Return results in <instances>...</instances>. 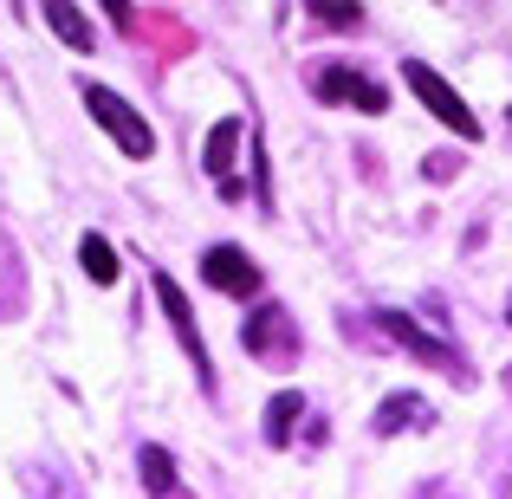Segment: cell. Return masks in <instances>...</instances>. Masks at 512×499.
<instances>
[{"label": "cell", "mask_w": 512, "mask_h": 499, "mask_svg": "<svg viewBox=\"0 0 512 499\" xmlns=\"http://www.w3.org/2000/svg\"><path fill=\"white\" fill-rule=\"evenodd\" d=\"M85 111L98 117V124H104V137H111L124 156H137V163H143V156L156 150V130L143 124V117H137V104H124L111 85H85Z\"/></svg>", "instance_id": "6da1fadb"}, {"label": "cell", "mask_w": 512, "mask_h": 499, "mask_svg": "<svg viewBox=\"0 0 512 499\" xmlns=\"http://www.w3.org/2000/svg\"><path fill=\"white\" fill-rule=\"evenodd\" d=\"M402 72H409V91H415V98H422V104H428V111H435V117H441V124H448V130H454V137H467V143H480V117H474V111H467V98H461V91H454V85H448V78H441V72H428V65H402Z\"/></svg>", "instance_id": "7a4b0ae2"}, {"label": "cell", "mask_w": 512, "mask_h": 499, "mask_svg": "<svg viewBox=\"0 0 512 499\" xmlns=\"http://www.w3.org/2000/svg\"><path fill=\"white\" fill-rule=\"evenodd\" d=\"M312 91L325 104H357V111H389V91L376 85V78H363V72H350V65H318L312 72Z\"/></svg>", "instance_id": "3957f363"}, {"label": "cell", "mask_w": 512, "mask_h": 499, "mask_svg": "<svg viewBox=\"0 0 512 499\" xmlns=\"http://www.w3.org/2000/svg\"><path fill=\"white\" fill-rule=\"evenodd\" d=\"M201 273H208V286L227 292V299H253V292H260V266L240 247H208L201 253Z\"/></svg>", "instance_id": "277c9868"}, {"label": "cell", "mask_w": 512, "mask_h": 499, "mask_svg": "<svg viewBox=\"0 0 512 499\" xmlns=\"http://www.w3.org/2000/svg\"><path fill=\"white\" fill-rule=\"evenodd\" d=\"M156 299H163V312H169V325H175V337H182V350H188V363H195V376H201V383H214V363H208V350H201L195 312H188L182 286H175L169 273H156Z\"/></svg>", "instance_id": "5b68a950"}, {"label": "cell", "mask_w": 512, "mask_h": 499, "mask_svg": "<svg viewBox=\"0 0 512 499\" xmlns=\"http://www.w3.org/2000/svg\"><path fill=\"white\" fill-rule=\"evenodd\" d=\"M383 331L396 337V344H409V350H415V357H422V363H448V370H461V357H454V350H448V337H428V331L415 325L409 312H383Z\"/></svg>", "instance_id": "8992f818"}, {"label": "cell", "mask_w": 512, "mask_h": 499, "mask_svg": "<svg viewBox=\"0 0 512 499\" xmlns=\"http://www.w3.org/2000/svg\"><path fill=\"white\" fill-rule=\"evenodd\" d=\"M247 350H253V357H292V325H286V312H279V305H260V312H253Z\"/></svg>", "instance_id": "52a82bcc"}, {"label": "cell", "mask_w": 512, "mask_h": 499, "mask_svg": "<svg viewBox=\"0 0 512 499\" xmlns=\"http://www.w3.org/2000/svg\"><path fill=\"white\" fill-rule=\"evenodd\" d=\"M234 143H240V117H221V124L208 130V175L214 182H234Z\"/></svg>", "instance_id": "ba28073f"}, {"label": "cell", "mask_w": 512, "mask_h": 499, "mask_svg": "<svg viewBox=\"0 0 512 499\" xmlns=\"http://www.w3.org/2000/svg\"><path fill=\"white\" fill-rule=\"evenodd\" d=\"M299 415H305V396H299V389H279V396L266 402V441H273V448H286L292 428H299Z\"/></svg>", "instance_id": "9c48e42d"}, {"label": "cell", "mask_w": 512, "mask_h": 499, "mask_svg": "<svg viewBox=\"0 0 512 499\" xmlns=\"http://www.w3.org/2000/svg\"><path fill=\"white\" fill-rule=\"evenodd\" d=\"M39 13H46V26H52V33H59L72 52H91V20H85L78 7H65V0H46Z\"/></svg>", "instance_id": "30bf717a"}, {"label": "cell", "mask_w": 512, "mask_h": 499, "mask_svg": "<svg viewBox=\"0 0 512 499\" xmlns=\"http://www.w3.org/2000/svg\"><path fill=\"white\" fill-rule=\"evenodd\" d=\"M78 260H85L91 286H117V247L104 234H85V240H78Z\"/></svg>", "instance_id": "8fae6325"}, {"label": "cell", "mask_w": 512, "mask_h": 499, "mask_svg": "<svg viewBox=\"0 0 512 499\" xmlns=\"http://www.w3.org/2000/svg\"><path fill=\"white\" fill-rule=\"evenodd\" d=\"M137 467H143V487L156 499H175V461L163 448H137Z\"/></svg>", "instance_id": "7c38bea8"}, {"label": "cell", "mask_w": 512, "mask_h": 499, "mask_svg": "<svg viewBox=\"0 0 512 499\" xmlns=\"http://www.w3.org/2000/svg\"><path fill=\"white\" fill-rule=\"evenodd\" d=\"M396 422H428V402L422 396H389L383 409H376V428H383V435H396Z\"/></svg>", "instance_id": "4fadbf2b"}, {"label": "cell", "mask_w": 512, "mask_h": 499, "mask_svg": "<svg viewBox=\"0 0 512 499\" xmlns=\"http://www.w3.org/2000/svg\"><path fill=\"white\" fill-rule=\"evenodd\" d=\"M305 13H312L318 26H357V20H363V7H331V0H312Z\"/></svg>", "instance_id": "5bb4252c"}, {"label": "cell", "mask_w": 512, "mask_h": 499, "mask_svg": "<svg viewBox=\"0 0 512 499\" xmlns=\"http://www.w3.org/2000/svg\"><path fill=\"white\" fill-rule=\"evenodd\" d=\"M506 117H512V111H506Z\"/></svg>", "instance_id": "9a60e30c"}]
</instances>
